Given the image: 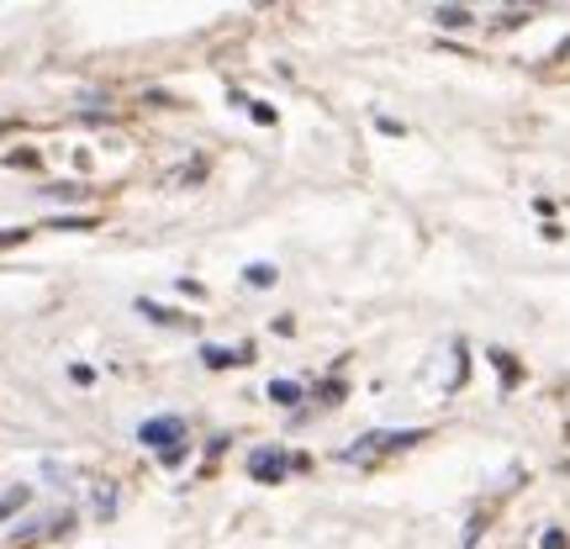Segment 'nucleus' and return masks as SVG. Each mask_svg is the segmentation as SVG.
I'll return each instance as SVG.
<instances>
[{
  "mask_svg": "<svg viewBox=\"0 0 570 549\" xmlns=\"http://www.w3.org/2000/svg\"><path fill=\"white\" fill-rule=\"evenodd\" d=\"M249 476L264 481V486H270V481H281V476H285V454H281V450H260V454H249Z\"/></svg>",
  "mask_w": 570,
  "mask_h": 549,
  "instance_id": "nucleus-2",
  "label": "nucleus"
},
{
  "mask_svg": "<svg viewBox=\"0 0 570 549\" xmlns=\"http://www.w3.org/2000/svg\"><path fill=\"white\" fill-rule=\"evenodd\" d=\"M249 117H254V122H275V106H264V101H249Z\"/></svg>",
  "mask_w": 570,
  "mask_h": 549,
  "instance_id": "nucleus-10",
  "label": "nucleus"
},
{
  "mask_svg": "<svg viewBox=\"0 0 570 549\" xmlns=\"http://www.w3.org/2000/svg\"><path fill=\"white\" fill-rule=\"evenodd\" d=\"M270 402L296 407V402H302V386H296V381H275V386H270Z\"/></svg>",
  "mask_w": 570,
  "mask_h": 549,
  "instance_id": "nucleus-6",
  "label": "nucleus"
},
{
  "mask_svg": "<svg viewBox=\"0 0 570 549\" xmlns=\"http://www.w3.org/2000/svg\"><path fill=\"white\" fill-rule=\"evenodd\" d=\"M22 502H27V486H17V492H6V497H0V518H6V513H17Z\"/></svg>",
  "mask_w": 570,
  "mask_h": 549,
  "instance_id": "nucleus-9",
  "label": "nucleus"
},
{
  "mask_svg": "<svg viewBox=\"0 0 570 549\" xmlns=\"http://www.w3.org/2000/svg\"><path fill=\"white\" fill-rule=\"evenodd\" d=\"M43 196H53V201H80V196H85V186H48Z\"/></svg>",
  "mask_w": 570,
  "mask_h": 549,
  "instance_id": "nucleus-8",
  "label": "nucleus"
},
{
  "mask_svg": "<svg viewBox=\"0 0 570 549\" xmlns=\"http://www.w3.org/2000/svg\"><path fill=\"white\" fill-rule=\"evenodd\" d=\"M138 312L148 317V323H165V328H175V323H186V317H180L175 307H159V302H148V296L138 302Z\"/></svg>",
  "mask_w": 570,
  "mask_h": 549,
  "instance_id": "nucleus-4",
  "label": "nucleus"
},
{
  "mask_svg": "<svg viewBox=\"0 0 570 549\" xmlns=\"http://www.w3.org/2000/svg\"><path fill=\"white\" fill-rule=\"evenodd\" d=\"M243 281H249V286H275V264H249V270H243Z\"/></svg>",
  "mask_w": 570,
  "mask_h": 549,
  "instance_id": "nucleus-7",
  "label": "nucleus"
},
{
  "mask_svg": "<svg viewBox=\"0 0 570 549\" xmlns=\"http://www.w3.org/2000/svg\"><path fill=\"white\" fill-rule=\"evenodd\" d=\"M433 22L439 27H471V11H465V6H439V11H433Z\"/></svg>",
  "mask_w": 570,
  "mask_h": 549,
  "instance_id": "nucleus-5",
  "label": "nucleus"
},
{
  "mask_svg": "<svg viewBox=\"0 0 570 549\" xmlns=\"http://www.w3.org/2000/svg\"><path fill=\"white\" fill-rule=\"evenodd\" d=\"M138 439L148 444V450H159L175 465V460H186V418H175V412H165V418H148L138 429Z\"/></svg>",
  "mask_w": 570,
  "mask_h": 549,
  "instance_id": "nucleus-1",
  "label": "nucleus"
},
{
  "mask_svg": "<svg viewBox=\"0 0 570 549\" xmlns=\"http://www.w3.org/2000/svg\"><path fill=\"white\" fill-rule=\"evenodd\" d=\"M201 359H207L212 370H228V365H249V349H217V344H207Z\"/></svg>",
  "mask_w": 570,
  "mask_h": 549,
  "instance_id": "nucleus-3",
  "label": "nucleus"
},
{
  "mask_svg": "<svg viewBox=\"0 0 570 549\" xmlns=\"http://www.w3.org/2000/svg\"><path fill=\"white\" fill-rule=\"evenodd\" d=\"M27 239V228H0V249H6V243H22Z\"/></svg>",
  "mask_w": 570,
  "mask_h": 549,
  "instance_id": "nucleus-11",
  "label": "nucleus"
}]
</instances>
